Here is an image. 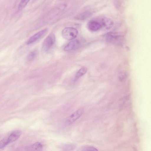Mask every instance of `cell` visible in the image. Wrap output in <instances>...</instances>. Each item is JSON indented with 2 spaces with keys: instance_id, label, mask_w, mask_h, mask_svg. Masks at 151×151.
<instances>
[{
  "instance_id": "15",
  "label": "cell",
  "mask_w": 151,
  "mask_h": 151,
  "mask_svg": "<svg viewBox=\"0 0 151 151\" xmlns=\"http://www.w3.org/2000/svg\"><path fill=\"white\" fill-rule=\"evenodd\" d=\"M9 142L7 137H6L0 141V149L6 146Z\"/></svg>"
},
{
  "instance_id": "4",
  "label": "cell",
  "mask_w": 151,
  "mask_h": 151,
  "mask_svg": "<svg viewBox=\"0 0 151 151\" xmlns=\"http://www.w3.org/2000/svg\"><path fill=\"white\" fill-rule=\"evenodd\" d=\"M98 20L100 23L102 27L109 29L114 26L113 21L110 18L106 17H100Z\"/></svg>"
},
{
  "instance_id": "17",
  "label": "cell",
  "mask_w": 151,
  "mask_h": 151,
  "mask_svg": "<svg viewBox=\"0 0 151 151\" xmlns=\"http://www.w3.org/2000/svg\"><path fill=\"white\" fill-rule=\"evenodd\" d=\"M82 151H98V150L95 147L90 146H86L81 148Z\"/></svg>"
},
{
  "instance_id": "8",
  "label": "cell",
  "mask_w": 151,
  "mask_h": 151,
  "mask_svg": "<svg viewBox=\"0 0 151 151\" xmlns=\"http://www.w3.org/2000/svg\"><path fill=\"white\" fill-rule=\"evenodd\" d=\"M92 14V13L90 11H86L76 15L75 17L74 18L78 20H83L91 17Z\"/></svg>"
},
{
  "instance_id": "9",
  "label": "cell",
  "mask_w": 151,
  "mask_h": 151,
  "mask_svg": "<svg viewBox=\"0 0 151 151\" xmlns=\"http://www.w3.org/2000/svg\"><path fill=\"white\" fill-rule=\"evenodd\" d=\"M21 134V132L19 130L15 131L12 133L8 137L9 144L16 141L19 137Z\"/></svg>"
},
{
  "instance_id": "5",
  "label": "cell",
  "mask_w": 151,
  "mask_h": 151,
  "mask_svg": "<svg viewBox=\"0 0 151 151\" xmlns=\"http://www.w3.org/2000/svg\"><path fill=\"white\" fill-rule=\"evenodd\" d=\"M80 46V42L78 40H75L69 42L64 47V50L65 51H71L78 49Z\"/></svg>"
},
{
  "instance_id": "13",
  "label": "cell",
  "mask_w": 151,
  "mask_h": 151,
  "mask_svg": "<svg viewBox=\"0 0 151 151\" xmlns=\"http://www.w3.org/2000/svg\"><path fill=\"white\" fill-rule=\"evenodd\" d=\"M37 52L36 51H33L30 52L27 57V59L29 61L33 60L36 57Z\"/></svg>"
},
{
  "instance_id": "7",
  "label": "cell",
  "mask_w": 151,
  "mask_h": 151,
  "mask_svg": "<svg viewBox=\"0 0 151 151\" xmlns=\"http://www.w3.org/2000/svg\"><path fill=\"white\" fill-rule=\"evenodd\" d=\"M87 27L90 31L93 32L97 31L102 28L99 21L96 20H92L90 21L88 24Z\"/></svg>"
},
{
  "instance_id": "3",
  "label": "cell",
  "mask_w": 151,
  "mask_h": 151,
  "mask_svg": "<svg viewBox=\"0 0 151 151\" xmlns=\"http://www.w3.org/2000/svg\"><path fill=\"white\" fill-rule=\"evenodd\" d=\"M84 112L83 108L79 109L68 117L65 121L66 123L68 125L72 124L81 116Z\"/></svg>"
},
{
  "instance_id": "10",
  "label": "cell",
  "mask_w": 151,
  "mask_h": 151,
  "mask_svg": "<svg viewBox=\"0 0 151 151\" xmlns=\"http://www.w3.org/2000/svg\"><path fill=\"white\" fill-rule=\"evenodd\" d=\"M43 146L42 144L39 142H36L27 148V150L39 151L42 150Z\"/></svg>"
},
{
  "instance_id": "12",
  "label": "cell",
  "mask_w": 151,
  "mask_h": 151,
  "mask_svg": "<svg viewBox=\"0 0 151 151\" xmlns=\"http://www.w3.org/2000/svg\"><path fill=\"white\" fill-rule=\"evenodd\" d=\"M106 37L110 41H114L118 39L119 36L116 33L111 32L107 33Z\"/></svg>"
},
{
  "instance_id": "11",
  "label": "cell",
  "mask_w": 151,
  "mask_h": 151,
  "mask_svg": "<svg viewBox=\"0 0 151 151\" xmlns=\"http://www.w3.org/2000/svg\"><path fill=\"white\" fill-rule=\"evenodd\" d=\"M87 69L86 67H83L80 68L76 73L75 78V80H76L80 77L84 75L87 72Z\"/></svg>"
},
{
  "instance_id": "16",
  "label": "cell",
  "mask_w": 151,
  "mask_h": 151,
  "mask_svg": "<svg viewBox=\"0 0 151 151\" xmlns=\"http://www.w3.org/2000/svg\"><path fill=\"white\" fill-rule=\"evenodd\" d=\"M76 147L73 144H66L63 146V149L65 150H70L74 149Z\"/></svg>"
},
{
  "instance_id": "2",
  "label": "cell",
  "mask_w": 151,
  "mask_h": 151,
  "mask_svg": "<svg viewBox=\"0 0 151 151\" xmlns=\"http://www.w3.org/2000/svg\"><path fill=\"white\" fill-rule=\"evenodd\" d=\"M55 40V35L53 33L50 34L44 40L43 42L42 50L44 52H46L52 47Z\"/></svg>"
},
{
  "instance_id": "18",
  "label": "cell",
  "mask_w": 151,
  "mask_h": 151,
  "mask_svg": "<svg viewBox=\"0 0 151 151\" xmlns=\"http://www.w3.org/2000/svg\"><path fill=\"white\" fill-rule=\"evenodd\" d=\"M126 76V74L125 73H123L120 76L119 79L120 80H122L123 79H124V78H125Z\"/></svg>"
},
{
  "instance_id": "6",
  "label": "cell",
  "mask_w": 151,
  "mask_h": 151,
  "mask_svg": "<svg viewBox=\"0 0 151 151\" xmlns=\"http://www.w3.org/2000/svg\"><path fill=\"white\" fill-rule=\"evenodd\" d=\"M47 31L48 29L45 28L36 33L30 38L27 42V44L29 45L35 42L44 35Z\"/></svg>"
},
{
  "instance_id": "1",
  "label": "cell",
  "mask_w": 151,
  "mask_h": 151,
  "mask_svg": "<svg viewBox=\"0 0 151 151\" xmlns=\"http://www.w3.org/2000/svg\"><path fill=\"white\" fill-rule=\"evenodd\" d=\"M78 31L72 27H67L64 29L62 32L63 37L65 39L70 40L75 38L78 34Z\"/></svg>"
},
{
  "instance_id": "14",
  "label": "cell",
  "mask_w": 151,
  "mask_h": 151,
  "mask_svg": "<svg viewBox=\"0 0 151 151\" xmlns=\"http://www.w3.org/2000/svg\"><path fill=\"white\" fill-rule=\"evenodd\" d=\"M30 0H21L18 6V9L19 10L23 9L27 5Z\"/></svg>"
}]
</instances>
